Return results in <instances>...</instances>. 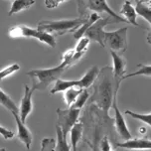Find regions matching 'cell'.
Listing matches in <instances>:
<instances>
[{"instance_id":"cell-1","label":"cell","mask_w":151,"mask_h":151,"mask_svg":"<svg viewBox=\"0 0 151 151\" xmlns=\"http://www.w3.org/2000/svg\"><path fill=\"white\" fill-rule=\"evenodd\" d=\"M93 93L91 96V102L96 104L109 118V111L111 107L113 99L117 96L118 88L113 79L112 68L109 66L99 70V75L93 83Z\"/></svg>"},{"instance_id":"cell-2","label":"cell","mask_w":151,"mask_h":151,"mask_svg":"<svg viewBox=\"0 0 151 151\" xmlns=\"http://www.w3.org/2000/svg\"><path fill=\"white\" fill-rule=\"evenodd\" d=\"M69 69V63L66 61H62L61 64L57 67L50 69H38L31 70L27 72V76L31 78L32 88L35 91H45L51 83H55L60 79L61 75Z\"/></svg>"},{"instance_id":"cell-3","label":"cell","mask_w":151,"mask_h":151,"mask_svg":"<svg viewBox=\"0 0 151 151\" xmlns=\"http://www.w3.org/2000/svg\"><path fill=\"white\" fill-rule=\"evenodd\" d=\"M88 16H81L75 19H63V20H43L38 22L37 29L40 31L47 32L49 34L65 35L69 32H74L77 30L83 23L86 22Z\"/></svg>"},{"instance_id":"cell-4","label":"cell","mask_w":151,"mask_h":151,"mask_svg":"<svg viewBox=\"0 0 151 151\" xmlns=\"http://www.w3.org/2000/svg\"><path fill=\"white\" fill-rule=\"evenodd\" d=\"M8 35L11 38H35L38 41L50 46L51 48H55L57 45L56 38L52 34H49L44 31H40L38 29H32L30 27L23 25L11 27L8 31Z\"/></svg>"},{"instance_id":"cell-5","label":"cell","mask_w":151,"mask_h":151,"mask_svg":"<svg viewBox=\"0 0 151 151\" xmlns=\"http://www.w3.org/2000/svg\"><path fill=\"white\" fill-rule=\"evenodd\" d=\"M127 27H122L112 32H104V47L122 56L127 49Z\"/></svg>"},{"instance_id":"cell-6","label":"cell","mask_w":151,"mask_h":151,"mask_svg":"<svg viewBox=\"0 0 151 151\" xmlns=\"http://www.w3.org/2000/svg\"><path fill=\"white\" fill-rule=\"evenodd\" d=\"M78 12L81 16H87L88 11L93 12H106L109 15L117 19L119 22L126 23V20L121 16L117 15L109 6L106 0H77Z\"/></svg>"},{"instance_id":"cell-7","label":"cell","mask_w":151,"mask_h":151,"mask_svg":"<svg viewBox=\"0 0 151 151\" xmlns=\"http://www.w3.org/2000/svg\"><path fill=\"white\" fill-rule=\"evenodd\" d=\"M111 23H119V21L110 15L106 16L104 18L101 17L88 27V30L83 34V36L88 38L91 41L99 43L101 47H104V32L106 31L104 30V28L107 24H111Z\"/></svg>"},{"instance_id":"cell-8","label":"cell","mask_w":151,"mask_h":151,"mask_svg":"<svg viewBox=\"0 0 151 151\" xmlns=\"http://www.w3.org/2000/svg\"><path fill=\"white\" fill-rule=\"evenodd\" d=\"M81 109H73V107H68L66 109H59L57 110L58 114V122L57 126H59L63 133V135L68 139V134L71 128L74 126L75 123L79 121Z\"/></svg>"},{"instance_id":"cell-9","label":"cell","mask_w":151,"mask_h":151,"mask_svg":"<svg viewBox=\"0 0 151 151\" xmlns=\"http://www.w3.org/2000/svg\"><path fill=\"white\" fill-rule=\"evenodd\" d=\"M111 107L114 110V126L118 135L123 140L131 138L132 135L127 127V124H126V121L124 119V117H123V114L120 112V110L117 106V96H115L113 99Z\"/></svg>"},{"instance_id":"cell-10","label":"cell","mask_w":151,"mask_h":151,"mask_svg":"<svg viewBox=\"0 0 151 151\" xmlns=\"http://www.w3.org/2000/svg\"><path fill=\"white\" fill-rule=\"evenodd\" d=\"M34 90L29 87L28 85L24 86V96L20 102V106L18 107V114L20 119L26 123L27 117L30 115L33 109V104H32V96H33Z\"/></svg>"},{"instance_id":"cell-11","label":"cell","mask_w":151,"mask_h":151,"mask_svg":"<svg viewBox=\"0 0 151 151\" xmlns=\"http://www.w3.org/2000/svg\"><path fill=\"white\" fill-rule=\"evenodd\" d=\"M112 62H113V68H112V74L113 79L116 88L119 90L120 83L123 81V77L126 75V61L122 58V56L110 51Z\"/></svg>"},{"instance_id":"cell-12","label":"cell","mask_w":151,"mask_h":151,"mask_svg":"<svg viewBox=\"0 0 151 151\" xmlns=\"http://www.w3.org/2000/svg\"><path fill=\"white\" fill-rule=\"evenodd\" d=\"M13 116H14L16 120V125H17V138L20 140L22 143L25 145V147L27 149H30L31 145H32V137L31 131L29 130V128L26 126V123H24L22 120L19 117L18 112H12Z\"/></svg>"},{"instance_id":"cell-13","label":"cell","mask_w":151,"mask_h":151,"mask_svg":"<svg viewBox=\"0 0 151 151\" xmlns=\"http://www.w3.org/2000/svg\"><path fill=\"white\" fill-rule=\"evenodd\" d=\"M117 147L128 150H150L151 141L145 138H129L116 144Z\"/></svg>"},{"instance_id":"cell-14","label":"cell","mask_w":151,"mask_h":151,"mask_svg":"<svg viewBox=\"0 0 151 151\" xmlns=\"http://www.w3.org/2000/svg\"><path fill=\"white\" fill-rule=\"evenodd\" d=\"M83 131V125L82 122L78 121L77 123H75L74 126L71 128V130L69 131L70 134V148L72 151H77L78 143H79L80 139L82 138Z\"/></svg>"},{"instance_id":"cell-15","label":"cell","mask_w":151,"mask_h":151,"mask_svg":"<svg viewBox=\"0 0 151 151\" xmlns=\"http://www.w3.org/2000/svg\"><path fill=\"white\" fill-rule=\"evenodd\" d=\"M119 13H120V15H122L123 17H124L126 22L130 23L131 25H134V26H137V27H141L138 23L136 22L137 14H136L135 9H134V7L132 6L130 1H128V0L124 1V3H123L122 8H121Z\"/></svg>"},{"instance_id":"cell-16","label":"cell","mask_w":151,"mask_h":151,"mask_svg":"<svg viewBox=\"0 0 151 151\" xmlns=\"http://www.w3.org/2000/svg\"><path fill=\"white\" fill-rule=\"evenodd\" d=\"M99 70L96 66H93L91 68L87 71L85 75L83 76V78L81 80H78L79 82V88H88L93 86V82L96 81V77L99 75Z\"/></svg>"},{"instance_id":"cell-17","label":"cell","mask_w":151,"mask_h":151,"mask_svg":"<svg viewBox=\"0 0 151 151\" xmlns=\"http://www.w3.org/2000/svg\"><path fill=\"white\" fill-rule=\"evenodd\" d=\"M78 87L79 88V82L78 80H61L58 79L55 82V85L51 90V94H55L58 93H62V91H67L70 88Z\"/></svg>"},{"instance_id":"cell-18","label":"cell","mask_w":151,"mask_h":151,"mask_svg":"<svg viewBox=\"0 0 151 151\" xmlns=\"http://www.w3.org/2000/svg\"><path fill=\"white\" fill-rule=\"evenodd\" d=\"M99 18H101V16H99V13H96V12H93L90 16H88V19L86 20V22L83 23L77 30L74 31V35H73V36H74L75 39L79 40L80 38L83 37V34H85V32L88 30V27H90L93 23L96 22V21Z\"/></svg>"},{"instance_id":"cell-19","label":"cell","mask_w":151,"mask_h":151,"mask_svg":"<svg viewBox=\"0 0 151 151\" xmlns=\"http://www.w3.org/2000/svg\"><path fill=\"white\" fill-rule=\"evenodd\" d=\"M34 4L35 0H14L9 12H8V15L12 16L13 14H16V13H19L23 11V10L28 9L29 7H31Z\"/></svg>"},{"instance_id":"cell-20","label":"cell","mask_w":151,"mask_h":151,"mask_svg":"<svg viewBox=\"0 0 151 151\" xmlns=\"http://www.w3.org/2000/svg\"><path fill=\"white\" fill-rule=\"evenodd\" d=\"M56 133H57V141L55 142L54 151H71L70 145L68 143V139L66 138L59 126H56Z\"/></svg>"},{"instance_id":"cell-21","label":"cell","mask_w":151,"mask_h":151,"mask_svg":"<svg viewBox=\"0 0 151 151\" xmlns=\"http://www.w3.org/2000/svg\"><path fill=\"white\" fill-rule=\"evenodd\" d=\"M0 106L12 112H18V106H16L14 101L10 98L5 91L0 88Z\"/></svg>"},{"instance_id":"cell-22","label":"cell","mask_w":151,"mask_h":151,"mask_svg":"<svg viewBox=\"0 0 151 151\" xmlns=\"http://www.w3.org/2000/svg\"><path fill=\"white\" fill-rule=\"evenodd\" d=\"M134 9H135L136 14L141 16L142 18L147 21V23L149 25H151V9L149 4H145L140 1H136V6Z\"/></svg>"},{"instance_id":"cell-23","label":"cell","mask_w":151,"mask_h":151,"mask_svg":"<svg viewBox=\"0 0 151 151\" xmlns=\"http://www.w3.org/2000/svg\"><path fill=\"white\" fill-rule=\"evenodd\" d=\"M83 88H80L78 87H73L68 88L67 91H65L64 93V101L66 102V104L68 106H71L74 101H76V99L78 98V96L80 94V93L82 91Z\"/></svg>"},{"instance_id":"cell-24","label":"cell","mask_w":151,"mask_h":151,"mask_svg":"<svg viewBox=\"0 0 151 151\" xmlns=\"http://www.w3.org/2000/svg\"><path fill=\"white\" fill-rule=\"evenodd\" d=\"M88 98H90V93H88V88H83L82 91L80 93V94L78 96V98L76 99V101H74V104L69 107H73V109H82L83 106L86 104V102L88 101Z\"/></svg>"},{"instance_id":"cell-25","label":"cell","mask_w":151,"mask_h":151,"mask_svg":"<svg viewBox=\"0 0 151 151\" xmlns=\"http://www.w3.org/2000/svg\"><path fill=\"white\" fill-rule=\"evenodd\" d=\"M124 113L129 115V116H131L132 118H134V119L142 121V122L145 123L147 126L151 125V114H150V112H147L144 114V113H137V112L131 111V110H129V109H126L124 111Z\"/></svg>"},{"instance_id":"cell-26","label":"cell","mask_w":151,"mask_h":151,"mask_svg":"<svg viewBox=\"0 0 151 151\" xmlns=\"http://www.w3.org/2000/svg\"><path fill=\"white\" fill-rule=\"evenodd\" d=\"M137 67L139 68V70L137 72L131 73V74H127L123 77V80H126L128 78L134 77V76H147V77H150L151 76V66L150 65H141L138 64Z\"/></svg>"},{"instance_id":"cell-27","label":"cell","mask_w":151,"mask_h":151,"mask_svg":"<svg viewBox=\"0 0 151 151\" xmlns=\"http://www.w3.org/2000/svg\"><path fill=\"white\" fill-rule=\"evenodd\" d=\"M19 70H20V66H19V64H16V63L4 68L3 70L0 71V81L6 79L9 76H11L14 74V73L18 72Z\"/></svg>"},{"instance_id":"cell-28","label":"cell","mask_w":151,"mask_h":151,"mask_svg":"<svg viewBox=\"0 0 151 151\" xmlns=\"http://www.w3.org/2000/svg\"><path fill=\"white\" fill-rule=\"evenodd\" d=\"M91 43V40L88 39L87 37H82L79 39V42H78V44L76 45L75 47V52L76 53H83L86 54L88 51V45H90Z\"/></svg>"},{"instance_id":"cell-29","label":"cell","mask_w":151,"mask_h":151,"mask_svg":"<svg viewBox=\"0 0 151 151\" xmlns=\"http://www.w3.org/2000/svg\"><path fill=\"white\" fill-rule=\"evenodd\" d=\"M55 140L53 138H44L41 141V149L40 151H54Z\"/></svg>"},{"instance_id":"cell-30","label":"cell","mask_w":151,"mask_h":151,"mask_svg":"<svg viewBox=\"0 0 151 151\" xmlns=\"http://www.w3.org/2000/svg\"><path fill=\"white\" fill-rule=\"evenodd\" d=\"M0 135L3 136L4 139H11L14 137V132L9 130L8 128L6 127H3V126L0 125Z\"/></svg>"},{"instance_id":"cell-31","label":"cell","mask_w":151,"mask_h":151,"mask_svg":"<svg viewBox=\"0 0 151 151\" xmlns=\"http://www.w3.org/2000/svg\"><path fill=\"white\" fill-rule=\"evenodd\" d=\"M66 1H69V0H45V5L47 8L53 9V8L58 7L59 5H61Z\"/></svg>"},{"instance_id":"cell-32","label":"cell","mask_w":151,"mask_h":151,"mask_svg":"<svg viewBox=\"0 0 151 151\" xmlns=\"http://www.w3.org/2000/svg\"><path fill=\"white\" fill-rule=\"evenodd\" d=\"M74 54H75V49H69L65 53H63V55H62V61L68 62L69 68H71V67H70V63H71V60H72L73 56H74Z\"/></svg>"},{"instance_id":"cell-33","label":"cell","mask_w":151,"mask_h":151,"mask_svg":"<svg viewBox=\"0 0 151 151\" xmlns=\"http://www.w3.org/2000/svg\"><path fill=\"white\" fill-rule=\"evenodd\" d=\"M101 148H102V150H104V151H110V146H109V141H107L106 137L104 139V141H102Z\"/></svg>"},{"instance_id":"cell-34","label":"cell","mask_w":151,"mask_h":151,"mask_svg":"<svg viewBox=\"0 0 151 151\" xmlns=\"http://www.w3.org/2000/svg\"><path fill=\"white\" fill-rule=\"evenodd\" d=\"M138 1L142 2V3H145V4H150V0H138Z\"/></svg>"},{"instance_id":"cell-35","label":"cell","mask_w":151,"mask_h":151,"mask_svg":"<svg viewBox=\"0 0 151 151\" xmlns=\"http://www.w3.org/2000/svg\"><path fill=\"white\" fill-rule=\"evenodd\" d=\"M0 151H6V149L5 148H0Z\"/></svg>"},{"instance_id":"cell-36","label":"cell","mask_w":151,"mask_h":151,"mask_svg":"<svg viewBox=\"0 0 151 151\" xmlns=\"http://www.w3.org/2000/svg\"><path fill=\"white\" fill-rule=\"evenodd\" d=\"M133 1H135V2H136V1H138V0H133Z\"/></svg>"}]
</instances>
